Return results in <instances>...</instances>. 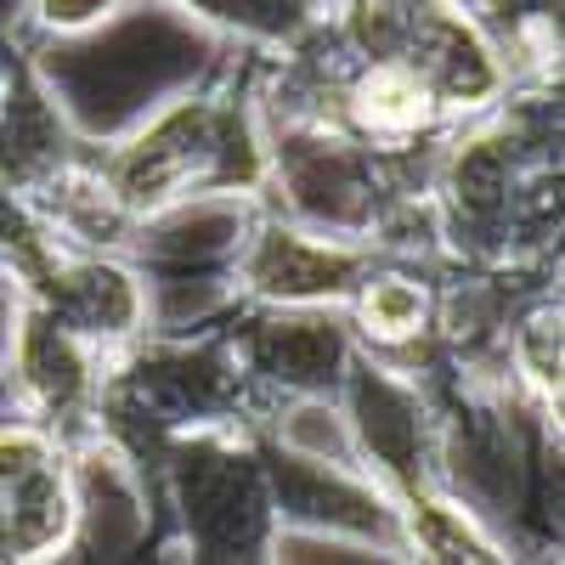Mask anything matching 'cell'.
Listing matches in <instances>:
<instances>
[{
	"instance_id": "obj_1",
	"label": "cell",
	"mask_w": 565,
	"mask_h": 565,
	"mask_svg": "<svg viewBox=\"0 0 565 565\" xmlns=\"http://www.w3.org/2000/svg\"><path fill=\"white\" fill-rule=\"evenodd\" d=\"M244 282L266 300L282 306H317V300H340L362 282V255L345 238L328 232H300V226H260L255 244L244 249Z\"/></svg>"
},
{
	"instance_id": "obj_2",
	"label": "cell",
	"mask_w": 565,
	"mask_h": 565,
	"mask_svg": "<svg viewBox=\"0 0 565 565\" xmlns=\"http://www.w3.org/2000/svg\"><path fill=\"white\" fill-rule=\"evenodd\" d=\"M90 345L57 311H23V328L12 340V373L34 407L45 413H68L90 391Z\"/></svg>"
},
{
	"instance_id": "obj_3",
	"label": "cell",
	"mask_w": 565,
	"mask_h": 565,
	"mask_svg": "<svg viewBox=\"0 0 565 565\" xmlns=\"http://www.w3.org/2000/svg\"><path fill=\"white\" fill-rule=\"evenodd\" d=\"M407 526L413 543L430 554V559H498V548L487 543V532L469 521L458 503H441L430 492H407Z\"/></svg>"
},
{
	"instance_id": "obj_4",
	"label": "cell",
	"mask_w": 565,
	"mask_h": 565,
	"mask_svg": "<svg viewBox=\"0 0 565 565\" xmlns=\"http://www.w3.org/2000/svg\"><path fill=\"white\" fill-rule=\"evenodd\" d=\"M356 311L373 340H413L424 328V289L407 277H367L356 282Z\"/></svg>"
},
{
	"instance_id": "obj_5",
	"label": "cell",
	"mask_w": 565,
	"mask_h": 565,
	"mask_svg": "<svg viewBox=\"0 0 565 565\" xmlns=\"http://www.w3.org/2000/svg\"><path fill=\"white\" fill-rule=\"evenodd\" d=\"M514 367L543 402L559 396V306H543L526 317V328L514 334Z\"/></svg>"
},
{
	"instance_id": "obj_6",
	"label": "cell",
	"mask_w": 565,
	"mask_h": 565,
	"mask_svg": "<svg viewBox=\"0 0 565 565\" xmlns=\"http://www.w3.org/2000/svg\"><path fill=\"white\" fill-rule=\"evenodd\" d=\"M34 12L57 34H90V29L114 23L125 12V0H34Z\"/></svg>"
},
{
	"instance_id": "obj_7",
	"label": "cell",
	"mask_w": 565,
	"mask_h": 565,
	"mask_svg": "<svg viewBox=\"0 0 565 565\" xmlns=\"http://www.w3.org/2000/svg\"><path fill=\"white\" fill-rule=\"evenodd\" d=\"M40 463H52V447H45L34 430H12V424H0V492H12L18 481H29Z\"/></svg>"
}]
</instances>
